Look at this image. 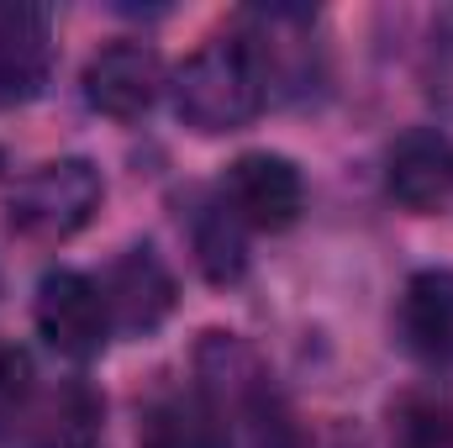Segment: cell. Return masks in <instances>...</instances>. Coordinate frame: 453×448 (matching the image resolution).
Instances as JSON below:
<instances>
[{"label": "cell", "mask_w": 453, "mask_h": 448, "mask_svg": "<svg viewBox=\"0 0 453 448\" xmlns=\"http://www.w3.org/2000/svg\"><path fill=\"white\" fill-rule=\"evenodd\" d=\"M217 206L242 232H290L306 212V174L296 158L269 153V148L237 153L222 169Z\"/></svg>", "instance_id": "obj_3"}, {"label": "cell", "mask_w": 453, "mask_h": 448, "mask_svg": "<svg viewBox=\"0 0 453 448\" xmlns=\"http://www.w3.org/2000/svg\"><path fill=\"white\" fill-rule=\"evenodd\" d=\"M137 448H237L222 406L196 390H158L137 406Z\"/></svg>", "instance_id": "obj_9"}, {"label": "cell", "mask_w": 453, "mask_h": 448, "mask_svg": "<svg viewBox=\"0 0 453 448\" xmlns=\"http://www.w3.org/2000/svg\"><path fill=\"white\" fill-rule=\"evenodd\" d=\"M53 80V21L42 5H0V112L32 106Z\"/></svg>", "instance_id": "obj_8"}, {"label": "cell", "mask_w": 453, "mask_h": 448, "mask_svg": "<svg viewBox=\"0 0 453 448\" xmlns=\"http://www.w3.org/2000/svg\"><path fill=\"white\" fill-rule=\"evenodd\" d=\"M101 417H106V401H101L85 380L42 385V390H37V406L27 412L21 433L5 448H96Z\"/></svg>", "instance_id": "obj_10"}, {"label": "cell", "mask_w": 453, "mask_h": 448, "mask_svg": "<svg viewBox=\"0 0 453 448\" xmlns=\"http://www.w3.org/2000/svg\"><path fill=\"white\" fill-rule=\"evenodd\" d=\"M190 243H196V264L211 285H237L248 274V232L226 217L222 206H206L196 227H190Z\"/></svg>", "instance_id": "obj_12"}, {"label": "cell", "mask_w": 453, "mask_h": 448, "mask_svg": "<svg viewBox=\"0 0 453 448\" xmlns=\"http://www.w3.org/2000/svg\"><path fill=\"white\" fill-rule=\"evenodd\" d=\"M101 280V296H106V312H111L116 337H148L158 333L180 301V285H174V269L158 259V248L148 243H132L121 248Z\"/></svg>", "instance_id": "obj_6"}, {"label": "cell", "mask_w": 453, "mask_h": 448, "mask_svg": "<svg viewBox=\"0 0 453 448\" xmlns=\"http://www.w3.org/2000/svg\"><path fill=\"white\" fill-rule=\"evenodd\" d=\"M169 106L201 137L253 127L258 112L269 106V69H264L253 37H237V32L206 37L169 74Z\"/></svg>", "instance_id": "obj_1"}, {"label": "cell", "mask_w": 453, "mask_h": 448, "mask_svg": "<svg viewBox=\"0 0 453 448\" xmlns=\"http://www.w3.org/2000/svg\"><path fill=\"white\" fill-rule=\"evenodd\" d=\"M106 201V180L90 158H48L32 174H21L5 196V227L21 243H69L96 222Z\"/></svg>", "instance_id": "obj_2"}, {"label": "cell", "mask_w": 453, "mask_h": 448, "mask_svg": "<svg viewBox=\"0 0 453 448\" xmlns=\"http://www.w3.org/2000/svg\"><path fill=\"white\" fill-rule=\"evenodd\" d=\"M0 169H5V153H0Z\"/></svg>", "instance_id": "obj_14"}, {"label": "cell", "mask_w": 453, "mask_h": 448, "mask_svg": "<svg viewBox=\"0 0 453 448\" xmlns=\"http://www.w3.org/2000/svg\"><path fill=\"white\" fill-rule=\"evenodd\" d=\"M390 448H453V412L438 396H401L390 406Z\"/></svg>", "instance_id": "obj_13"}, {"label": "cell", "mask_w": 453, "mask_h": 448, "mask_svg": "<svg viewBox=\"0 0 453 448\" xmlns=\"http://www.w3.org/2000/svg\"><path fill=\"white\" fill-rule=\"evenodd\" d=\"M32 322H37V337L58 359H74V364L101 359L106 343L116 337L101 280L85 269H48L37 280V296H32Z\"/></svg>", "instance_id": "obj_4"}, {"label": "cell", "mask_w": 453, "mask_h": 448, "mask_svg": "<svg viewBox=\"0 0 453 448\" xmlns=\"http://www.w3.org/2000/svg\"><path fill=\"white\" fill-rule=\"evenodd\" d=\"M80 90H85V106L106 121H137L158 106V96L169 90V69L158 58L153 42H137V37H116L106 48L90 53L85 74H80Z\"/></svg>", "instance_id": "obj_5"}, {"label": "cell", "mask_w": 453, "mask_h": 448, "mask_svg": "<svg viewBox=\"0 0 453 448\" xmlns=\"http://www.w3.org/2000/svg\"><path fill=\"white\" fill-rule=\"evenodd\" d=\"M401 343L422 364H453V269H417L401 290Z\"/></svg>", "instance_id": "obj_11"}, {"label": "cell", "mask_w": 453, "mask_h": 448, "mask_svg": "<svg viewBox=\"0 0 453 448\" xmlns=\"http://www.w3.org/2000/svg\"><path fill=\"white\" fill-rule=\"evenodd\" d=\"M385 196L411 217H438L453 206V132L406 127L385 148Z\"/></svg>", "instance_id": "obj_7"}]
</instances>
